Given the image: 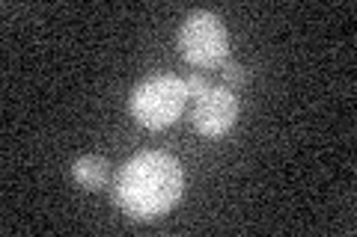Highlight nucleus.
<instances>
[{
	"mask_svg": "<svg viewBox=\"0 0 357 237\" xmlns=\"http://www.w3.org/2000/svg\"><path fill=\"white\" fill-rule=\"evenodd\" d=\"M185 193L182 163L167 152H140L119 169L114 181L116 205L131 220H158Z\"/></svg>",
	"mask_w": 357,
	"mask_h": 237,
	"instance_id": "f257e3e1",
	"label": "nucleus"
},
{
	"mask_svg": "<svg viewBox=\"0 0 357 237\" xmlns=\"http://www.w3.org/2000/svg\"><path fill=\"white\" fill-rule=\"evenodd\" d=\"M188 104V89L185 81L176 74H149L131 89L128 98V113L137 119L143 128L149 131H164L182 116Z\"/></svg>",
	"mask_w": 357,
	"mask_h": 237,
	"instance_id": "f03ea898",
	"label": "nucleus"
},
{
	"mask_svg": "<svg viewBox=\"0 0 357 237\" xmlns=\"http://www.w3.org/2000/svg\"><path fill=\"white\" fill-rule=\"evenodd\" d=\"M176 44L185 60L197 69H218L229 60V33L223 21L208 9H197L182 21Z\"/></svg>",
	"mask_w": 357,
	"mask_h": 237,
	"instance_id": "7ed1b4c3",
	"label": "nucleus"
},
{
	"mask_svg": "<svg viewBox=\"0 0 357 237\" xmlns=\"http://www.w3.org/2000/svg\"><path fill=\"white\" fill-rule=\"evenodd\" d=\"M236 119H238V95L227 86H211L206 95L194 101L191 122L197 133H203V137H223L227 131H232Z\"/></svg>",
	"mask_w": 357,
	"mask_h": 237,
	"instance_id": "20e7f679",
	"label": "nucleus"
},
{
	"mask_svg": "<svg viewBox=\"0 0 357 237\" xmlns=\"http://www.w3.org/2000/svg\"><path fill=\"white\" fill-rule=\"evenodd\" d=\"M72 175L84 190H93L96 193V190L107 187L110 163L105 161V157H98V154H84V157H77V161L72 163Z\"/></svg>",
	"mask_w": 357,
	"mask_h": 237,
	"instance_id": "39448f33",
	"label": "nucleus"
},
{
	"mask_svg": "<svg viewBox=\"0 0 357 237\" xmlns=\"http://www.w3.org/2000/svg\"><path fill=\"white\" fill-rule=\"evenodd\" d=\"M220 77H223V86L227 89H232V92H236V89H241L244 83H248V69H244L241 63H236V60H227L220 65Z\"/></svg>",
	"mask_w": 357,
	"mask_h": 237,
	"instance_id": "423d86ee",
	"label": "nucleus"
},
{
	"mask_svg": "<svg viewBox=\"0 0 357 237\" xmlns=\"http://www.w3.org/2000/svg\"><path fill=\"white\" fill-rule=\"evenodd\" d=\"M185 89H188V98H194V101H197L199 95H206L208 89H211V81H208L203 72H197V74H191V77L185 81Z\"/></svg>",
	"mask_w": 357,
	"mask_h": 237,
	"instance_id": "0eeeda50",
	"label": "nucleus"
}]
</instances>
